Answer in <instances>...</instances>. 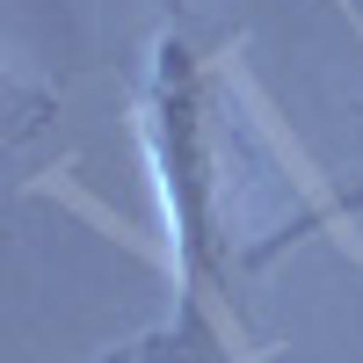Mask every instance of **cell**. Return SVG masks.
Returning <instances> with one entry per match:
<instances>
[{
  "label": "cell",
  "instance_id": "cell-1",
  "mask_svg": "<svg viewBox=\"0 0 363 363\" xmlns=\"http://www.w3.org/2000/svg\"><path fill=\"white\" fill-rule=\"evenodd\" d=\"M138 138L153 160L182 291L233 313L240 262H233V153H225V116H218V73L182 29H160L153 44V66L138 87Z\"/></svg>",
  "mask_w": 363,
  "mask_h": 363
},
{
  "label": "cell",
  "instance_id": "cell-2",
  "mask_svg": "<svg viewBox=\"0 0 363 363\" xmlns=\"http://www.w3.org/2000/svg\"><path fill=\"white\" fill-rule=\"evenodd\" d=\"M102 363H247V356H240V342H233V313L225 306L182 291L160 327H145L138 342L109 349Z\"/></svg>",
  "mask_w": 363,
  "mask_h": 363
},
{
  "label": "cell",
  "instance_id": "cell-3",
  "mask_svg": "<svg viewBox=\"0 0 363 363\" xmlns=\"http://www.w3.org/2000/svg\"><path fill=\"white\" fill-rule=\"evenodd\" d=\"M327 211H335V218H349V211H363V189H342V196L327 203Z\"/></svg>",
  "mask_w": 363,
  "mask_h": 363
}]
</instances>
